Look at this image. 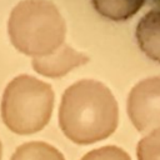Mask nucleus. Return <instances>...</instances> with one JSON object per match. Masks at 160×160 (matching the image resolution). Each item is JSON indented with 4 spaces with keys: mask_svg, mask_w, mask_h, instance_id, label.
Instances as JSON below:
<instances>
[{
    "mask_svg": "<svg viewBox=\"0 0 160 160\" xmlns=\"http://www.w3.org/2000/svg\"><path fill=\"white\" fill-rule=\"evenodd\" d=\"M95 10L110 20H126L135 15L145 0H91Z\"/></svg>",
    "mask_w": 160,
    "mask_h": 160,
    "instance_id": "7",
    "label": "nucleus"
},
{
    "mask_svg": "<svg viewBox=\"0 0 160 160\" xmlns=\"http://www.w3.org/2000/svg\"><path fill=\"white\" fill-rule=\"evenodd\" d=\"M9 35L12 45L34 58L55 51L64 42L65 21L58 8L46 0H24L11 11Z\"/></svg>",
    "mask_w": 160,
    "mask_h": 160,
    "instance_id": "2",
    "label": "nucleus"
},
{
    "mask_svg": "<svg viewBox=\"0 0 160 160\" xmlns=\"http://www.w3.org/2000/svg\"><path fill=\"white\" fill-rule=\"evenodd\" d=\"M139 160H160V129L149 132L138 144Z\"/></svg>",
    "mask_w": 160,
    "mask_h": 160,
    "instance_id": "9",
    "label": "nucleus"
},
{
    "mask_svg": "<svg viewBox=\"0 0 160 160\" xmlns=\"http://www.w3.org/2000/svg\"><path fill=\"white\" fill-rule=\"evenodd\" d=\"M140 49L152 60L160 62V8L146 12L136 26Z\"/></svg>",
    "mask_w": 160,
    "mask_h": 160,
    "instance_id": "6",
    "label": "nucleus"
},
{
    "mask_svg": "<svg viewBox=\"0 0 160 160\" xmlns=\"http://www.w3.org/2000/svg\"><path fill=\"white\" fill-rule=\"evenodd\" d=\"M51 86L34 76L20 75L12 79L2 95L1 118L15 134L29 135L42 130L52 112Z\"/></svg>",
    "mask_w": 160,
    "mask_h": 160,
    "instance_id": "3",
    "label": "nucleus"
},
{
    "mask_svg": "<svg viewBox=\"0 0 160 160\" xmlns=\"http://www.w3.org/2000/svg\"><path fill=\"white\" fill-rule=\"evenodd\" d=\"M10 160H65V158L48 142L31 141L18 146Z\"/></svg>",
    "mask_w": 160,
    "mask_h": 160,
    "instance_id": "8",
    "label": "nucleus"
},
{
    "mask_svg": "<svg viewBox=\"0 0 160 160\" xmlns=\"http://www.w3.org/2000/svg\"><path fill=\"white\" fill-rule=\"evenodd\" d=\"M89 58L68 45H61L55 51L45 56L34 58L32 68L40 75L48 78H60L72 69L88 62Z\"/></svg>",
    "mask_w": 160,
    "mask_h": 160,
    "instance_id": "5",
    "label": "nucleus"
},
{
    "mask_svg": "<svg viewBox=\"0 0 160 160\" xmlns=\"http://www.w3.org/2000/svg\"><path fill=\"white\" fill-rule=\"evenodd\" d=\"M80 160H131V159L122 149L114 145H108L89 151Z\"/></svg>",
    "mask_w": 160,
    "mask_h": 160,
    "instance_id": "10",
    "label": "nucleus"
},
{
    "mask_svg": "<svg viewBox=\"0 0 160 160\" xmlns=\"http://www.w3.org/2000/svg\"><path fill=\"white\" fill-rule=\"evenodd\" d=\"M128 114L140 132L160 129V76L141 80L131 89Z\"/></svg>",
    "mask_w": 160,
    "mask_h": 160,
    "instance_id": "4",
    "label": "nucleus"
},
{
    "mask_svg": "<svg viewBox=\"0 0 160 160\" xmlns=\"http://www.w3.org/2000/svg\"><path fill=\"white\" fill-rule=\"evenodd\" d=\"M1 156H2V145H1V141H0V160H1Z\"/></svg>",
    "mask_w": 160,
    "mask_h": 160,
    "instance_id": "11",
    "label": "nucleus"
},
{
    "mask_svg": "<svg viewBox=\"0 0 160 160\" xmlns=\"http://www.w3.org/2000/svg\"><path fill=\"white\" fill-rule=\"evenodd\" d=\"M118 120V102L104 84L80 80L65 90L59 109V125L72 142L89 145L104 140L115 131Z\"/></svg>",
    "mask_w": 160,
    "mask_h": 160,
    "instance_id": "1",
    "label": "nucleus"
}]
</instances>
